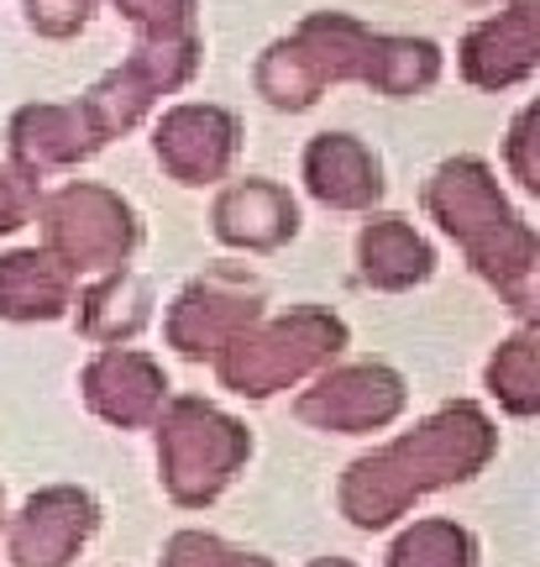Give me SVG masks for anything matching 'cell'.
Returning a JSON list of instances; mask_svg holds the SVG:
<instances>
[{"mask_svg": "<svg viewBox=\"0 0 540 567\" xmlns=\"http://www.w3.org/2000/svg\"><path fill=\"white\" fill-rule=\"evenodd\" d=\"M499 452V425L472 400L440 405L430 421L394 436L341 473L336 505L357 530H383L420 505L425 494L478 478Z\"/></svg>", "mask_w": 540, "mask_h": 567, "instance_id": "obj_1", "label": "cell"}, {"mask_svg": "<svg viewBox=\"0 0 540 567\" xmlns=\"http://www.w3.org/2000/svg\"><path fill=\"white\" fill-rule=\"evenodd\" d=\"M425 210L430 221L461 247V258L472 264L488 289H499V300L515 316H536V274H540V237L525 221L515 200L503 195L499 174L472 153L446 158L425 179Z\"/></svg>", "mask_w": 540, "mask_h": 567, "instance_id": "obj_2", "label": "cell"}, {"mask_svg": "<svg viewBox=\"0 0 540 567\" xmlns=\"http://www.w3.org/2000/svg\"><path fill=\"white\" fill-rule=\"evenodd\" d=\"M341 347H346V321L321 305H300L289 316L247 326L210 363H216L220 389H231L241 400H273L279 389L325 373L341 358Z\"/></svg>", "mask_w": 540, "mask_h": 567, "instance_id": "obj_3", "label": "cell"}, {"mask_svg": "<svg viewBox=\"0 0 540 567\" xmlns=\"http://www.w3.org/2000/svg\"><path fill=\"white\" fill-rule=\"evenodd\" d=\"M158 473L168 499L184 509H205L252 457V431L216 410L200 394H179L163 405L158 421Z\"/></svg>", "mask_w": 540, "mask_h": 567, "instance_id": "obj_4", "label": "cell"}, {"mask_svg": "<svg viewBox=\"0 0 540 567\" xmlns=\"http://www.w3.org/2000/svg\"><path fill=\"white\" fill-rule=\"evenodd\" d=\"M42 252L59 258L74 279L80 274H116L142 243V221L132 200L95 179H69L59 189L38 195Z\"/></svg>", "mask_w": 540, "mask_h": 567, "instance_id": "obj_5", "label": "cell"}, {"mask_svg": "<svg viewBox=\"0 0 540 567\" xmlns=\"http://www.w3.org/2000/svg\"><path fill=\"white\" fill-rule=\"evenodd\" d=\"M195 74H200V32L137 42L111 74H101V80L84 90L80 111L90 116L95 137L116 142V137H126V132H137V126L147 122V111H153L163 95H179Z\"/></svg>", "mask_w": 540, "mask_h": 567, "instance_id": "obj_6", "label": "cell"}, {"mask_svg": "<svg viewBox=\"0 0 540 567\" xmlns=\"http://www.w3.org/2000/svg\"><path fill=\"white\" fill-rule=\"evenodd\" d=\"M262 284L237 264H216L205 268L200 279H189L168 305V321H163V337L168 347L189 358V363H205L216 358L226 342H237L247 326L262 321Z\"/></svg>", "mask_w": 540, "mask_h": 567, "instance_id": "obj_7", "label": "cell"}, {"mask_svg": "<svg viewBox=\"0 0 540 567\" xmlns=\"http://www.w3.org/2000/svg\"><path fill=\"white\" fill-rule=\"evenodd\" d=\"M409 405V384L404 373L388 363H341L315 373V384L294 400V415L315 431H336V436H362V431H383L394 425Z\"/></svg>", "mask_w": 540, "mask_h": 567, "instance_id": "obj_8", "label": "cell"}, {"mask_svg": "<svg viewBox=\"0 0 540 567\" xmlns=\"http://www.w3.org/2000/svg\"><path fill=\"white\" fill-rule=\"evenodd\" d=\"M153 158L184 189L220 184L241 158V116L216 101L168 105L153 126Z\"/></svg>", "mask_w": 540, "mask_h": 567, "instance_id": "obj_9", "label": "cell"}, {"mask_svg": "<svg viewBox=\"0 0 540 567\" xmlns=\"http://www.w3.org/2000/svg\"><path fill=\"white\" fill-rule=\"evenodd\" d=\"M457 69L472 90L503 95L536 80L540 69V0H503L457 48Z\"/></svg>", "mask_w": 540, "mask_h": 567, "instance_id": "obj_10", "label": "cell"}, {"mask_svg": "<svg viewBox=\"0 0 540 567\" xmlns=\"http://www.w3.org/2000/svg\"><path fill=\"white\" fill-rule=\"evenodd\" d=\"M101 526L95 494L80 484L38 488L21 515L6 526V557L17 567H69Z\"/></svg>", "mask_w": 540, "mask_h": 567, "instance_id": "obj_11", "label": "cell"}, {"mask_svg": "<svg viewBox=\"0 0 540 567\" xmlns=\"http://www.w3.org/2000/svg\"><path fill=\"white\" fill-rule=\"evenodd\" d=\"M105 142L95 137L90 116L80 111V101H32L11 111V126H6V153H11V174L21 184L48 179L59 168H80L84 158H95Z\"/></svg>", "mask_w": 540, "mask_h": 567, "instance_id": "obj_12", "label": "cell"}, {"mask_svg": "<svg viewBox=\"0 0 540 567\" xmlns=\"http://www.w3.org/2000/svg\"><path fill=\"white\" fill-rule=\"evenodd\" d=\"M84 405L95 410L105 425L142 431L153 425L168 405V373L158 358H147L137 347H101L80 373Z\"/></svg>", "mask_w": 540, "mask_h": 567, "instance_id": "obj_13", "label": "cell"}, {"mask_svg": "<svg viewBox=\"0 0 540 567\" xmlns=\"http://www.w3.org/2000/svg\"><path fill=\"white\" fill-rule=\"evenodd\" d=\"M210 231L216 243L237 252H279L283 243L300 237V200L273 179H231L210 205Z\"/></svg>", "mask_w": 540, "mask_h": 567, "instance_id": "obj_14", "label": "cell"}, {"mask_svg": "<svg viewBox=\"0 0 540 567\" xmlns=\"http://www.w3.org/2000/svg\"><path fill=\"white\" fill-rule=\"evenodd\" d=\"M300 179L325 210H373L388 189L378 153L352 132H315L304 142Z\"/></svg>", "mask_w": 540, "mask_h": 567, "instance_id": "obj_15", "label": "cell"}, {"mask_svg": "<svg viewBox=\"0 0 540 567\" xmlns=\"http://www.w3.org/2000/svg\"><path fill=\"white\" fill-rule=\"evenodd\" d=\"M283 48L300 59L310 84L325 95L331 84H362L367 53H373V27L346 17V11H310L304 21H294Z\"/></svg>", "mask_w": 540, "mask_h": 567, "instance_id": "obj_16", "label": "cell"}, {"mask_svg": "<svg viewBox=\"0 0 540 567\" xmlns=\"http://www.w3.org/2000/svg\"><path fill=\"white\" fill-rule=\"evenodd\" d=\"M357 274L367 289H383V295H404L436 274V247L425 243L409 216H394L383 210L373 221H362L357 231Z\"/></svg>", "mask_w": 540, "mask_h": 567, "instance_id": "obj_17", "label": "cell"}, {"mask_svg": "<svg viewBox=\"0 0 540 567\" xmlns=\"http://www.w3.org/2000/svg\"><path fill=\"white\" fill-rule=\"evenodd\" d=\"M74 305V274L42 247L0 252V321H59Z\"/></svg>", "mask_w": 540, "mask_h": 567, "instance_id": "obj_18", "label": "cell"}, {"mask_svg": "<svg viewBox=\"0 0 540 567\" xmlns=\"http://www.w3.org/2000/svg\"><path fill=\"white\" fill-rule=\"evenodd\" d=\"M147 321H153V284L132 274V268L101 274L90 289H80V331L90 342L121 347L132 342Z\"/></svg>", "mask_w": 540, "mask_h": 567, "instance_id": "obj_19", "label": "cell"}, {"mask_svg": "<svg viewBox=\"0 0 540 567\" xmlns=\"http://www.w3.org/2000/svg\"><path fill=\"white\" fill-rule=\"evenodd\" d=\"M440 80V48L430 38H409V32H373V53H367V74L362 84L388 101H409L425 95Z\"/></svg>", "mask_w": 540, "mask_h": 567, "instance_id": "obj_20", "label": "cell"}, {"mask_svg": "<svg viewBox=\"0 0 540 567\" xmlns=\"http://www.w3.org/2000/svg\"><path fill=\"white\" fill-rule=\"evenodd\" d=\"M488 394H494L515 421H530L540 410V342L530 326L515 331V337L494 352V363H488Z\"/></svg>", "mask_w": 540, "mask_h": 567, "instance_id": "obj_21", "label": "cell"}, {"mask_svg": "<svg viewBox=\"0 0 540 567\" xmlns=\"http://www.w3.org/2000/svg\"><path fill=\"white\" fill-rule=\"evenodd\" d=\"M478 563V542L472 530L457 520H415L399 530V542L388 547V567H472Z\"/></svg>", "mask_w": 540, "mask_h": 567, "instance_id": "obj_22", "label": "cell"}, {"mask_svg": "<svg viewBox=\"0 0 540 567\" xmlns=\"http://www.w3.org/2000/svg\"><path fill=\"white\" fill-rule=\"evenodd\" d=\"M163 567H279V563L231 547V542H220L210 530H174L168 547H163Z\"/></svg>", "mask_w": 540, "mask_h": 567, "instance_id": "obj_23", "label": "cell"}, {"mask_svg": "<svg viewBox=\"0 0 540 567\" xmlns=\"http://www.w3.org/2000/svg\"><path fill=\"white\" fill-rule=\"evenodd\" d=\"M111 6L137 27L142 42L189 38L195 32V11H200V0H111Z\"/></svg>", "mask_w": 540, "mask_h": 567, "instance_id": "obj_24", "label": "cell"}, {"mask_svg": "<svg viewBox=\"0 0 540 567\" xmlns=\"http://www.w3.org/2000/svg\"><path fill=\"white\" fill-rule=\"evenodd\" d=\"M21 11H27V27L48 42H69L80 38L90 17H95V0H21Z\"/></svg>", "mask_w": 540, "mask_h": 567, "instance_id": "obj_25", "label": "cell"}, {"mask_svg": "<svg viewBox=\"0 0 540 567\" xmlns=\"http://www.w3.org/2000/svg\"><path fill=\"white\" fill-rule=\"evenodd\" d=\"M536 126H540V105H525L520 116L509 122V137H503V163L509 174L520 179L525 195H540V163H536Z\"/></svg>", "mask_w": 540, "mask_h": 567, "instance_id": "obj_26", "label": "cell"}, {"mask_svg": "<svg viewBox=\"0 0 540 567\" xmlns=\"http://www.w3.org/2000/svg\"><path fill=\"white\" fill-rule=\"evenodd\" d=\"M32 210H38V189L32 184H21L6 163H0V237H11L21 226L32 221Z\"/></svg>", "mask_w": 540, "mask_h": 567, "instance_id": "obj_27", "label": "cell"}, {"mask_svg": "<svg viewBox=\"0 0 540 567\" xmlns=\"http://www.w3.org/2000/svg\"><path fill=\"white\" fill-rule=\"evenodd\" d=\"M304 567H357V563H346V557H315V563H304Z\"/></svg>", "mask_w": 540, "mask_h": 567, "instance_id": "obj_28", "label": "cell"}, {"mask_svg": "<svg viewBox=\"0 0 540 567\" xmlns=\"http://www.w3.org/2000/svg\"><path fill=\"white\" fill-rule=\"evenodd\" d=\"M461 6H499V0H461Z\"/></svg>", "mask_w": 540, "mask_h": 567, "instance_id": "obj_29", "label": "cell"}]
</instances>
